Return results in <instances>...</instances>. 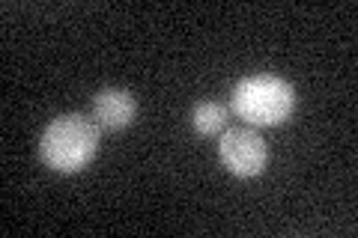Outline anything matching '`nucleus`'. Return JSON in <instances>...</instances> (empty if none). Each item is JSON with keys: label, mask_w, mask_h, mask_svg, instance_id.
<instances>
[{"label": "nucleus", "mask_w": 358, "mask_h": 238, "mask_svg": "<svg viewBox=\"0 0 358 238\" xmlns=\"http://www.w3.org/2000/svg\"><path fill=\"white\" fill-rule=\"evenodd\" d=\"M99 137H102V131H99L93 117L63 113L45 126L39 137V158L45 167L57 170V173H78L93 161Z\"/></svg>", "instance_id": "nucleus-1"}, {"label": "nucleus", "mask_w": 358, "mask_h": 238, "mask_svg": "<svg viewBox=\"0 0 358 238\" xmlns=\"http://www.w3.org/2000/svg\"><path fill=\"white\" fill-rule=\"evenodd\" d=\"M230 110L251 128H275L287 122L296 110V89L284 77L248 75L233 87Z\"/></svg>", "instance_id": "nucleus-2"}, {"label": "nucleus", "mask_w": 358, "mask_h": 238, "mask_svg": "<svg viewBox=\"0 0 358 238\" xmlns=\"http://www.w3.org/2000/svg\"><path fill=\"white\" fill-rule=\"evenodd\" d=\"M218 155L224 167L239 179H251L260 176L263 167L268 161V149L266 140L260 137V131L251 126H239V128H227L218 140Z\"/></svg>", "instance_id": "nucleus-3"}, {"label": "nucleus", "mask_w": 358, "mask_h": 238, "mask_svg": "<svg viewBox=\"0 0 358 238\" xmlns=\"http://www.w3.org/2000/svg\"><path fill=\"white\" fill-rule=\"evenodd\" d=\"M90 117H93L99 131H122V128L131 126L134 117H138V101H134V96L129 89L108 87L102 93H96Z\"/></svg>", "instance_id": "nucleus-4"}, {"label": "nucleus", "mask_w": 358, "mask_h": 238, "mask_svg": "<svg viewBox=\"0 0 358 238\" xmlns=\"http://www.w3.org/2000/svg\"><path fill=\"white\" fill-rule=\"evenodd\" d=\"M227 122H230V110L221 101H200L192 113V126L203 137H221L227 131Z\"/></svg>", "instance_id": "nucleus-5"}]
</instances>
